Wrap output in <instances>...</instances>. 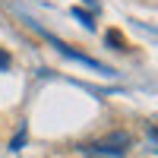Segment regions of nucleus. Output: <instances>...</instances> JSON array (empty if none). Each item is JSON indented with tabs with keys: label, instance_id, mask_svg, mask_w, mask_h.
Here are the masks:
<instances>
[{
	"label": "nucleus",
	"instance_id": "obj_5",
	"mask_svg": "<svg viewBox=\"0 0 158 158\" xmlns=\"http://www.w3.org/2000/svg\"><path fill=\"white\" fill-rule=\"evenodd\" d=\"M149 136H152V139L158 142V127H152V130H149Z\"/></svg>",
	"mask_w": 158,
	"mask_h": 158
},
{
	"label": "nucleus",
	"instance_id": "obj_4",
	"mask_svg": "<svg viewBox=\"0 0 158 158\" xmlns=\"http://www.w3.org/2000/svg\"><path fill=\"white\" fill-rule=\"evenodd\" d=\"M0 67H3V70L10 67V54H3V51H0Z\"/></svg>",
	"mask_w": 158,
	"mask_h": 158
},
{
	"label": "nucleus",
	"instance_id": "obj_3",
	"mask_svg": "<svg viewBox=\"0 0 158 158\" xmlns=\"http://www.w3.org/2000/svg\"><path fill=\"white\" fill-rule=\"evenodd\" d=\"M19 146H25V133H19L16 139H13V149H19Z\"/></svg>",
	"mask_w": 158,
	"mask_h": 158
},
{
	"label": "nucleus",
	"instance_id": "obj_2",
	"mask_svg": "<svg viewBox=\"0 0 158 158\" xmlns=\"http://www.w3.org/2000/svg\"><path fill=\"white\" fill-rule=\"evenodd\" d=\"M104 38H108V44H111V48H117V51H127V48H130V44H127V38H123L120 32H117V29H111Z\"/></svg>",
	"mask_w": 158,
	"mask_h": 158
},
{
	"label": "nucleus",
	"instance_id": "obj_1",
	"mask_svg": "<svg viewBox=\"0 0 158 158\" xmlns=\"http://www.w3.org/2000/svg\"><path fill=\"white\" fill-rule=\"evenodd\" d=\"M130 146H133L130 133H120V130H117V133L101 136L92 149H95V152H108V155H127V152H130Z\"/></svg>",
	"mask_w": 158,
	"mask_h": 158
}]
</instances>
